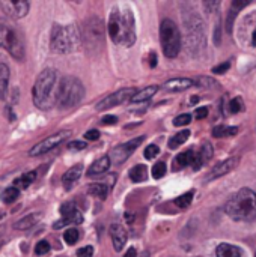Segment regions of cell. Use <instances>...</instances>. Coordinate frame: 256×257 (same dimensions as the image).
Listing matches in <instances>:
<instances>
[{
    "label": "cell",
    "mask_w": 256,
    "mask_h": 257,
    "mask_svg": "<svg viewBox=\"0 0 256 257\" xmlns=\"http://www.w3.org/2000/svg\"><path fill=\"white\" fill-rule=\"evenodd\" d=\"M109 35L112 41L122 47H131L136 42V23L130 9L115 8L109 17Z\"/></svg>",
    "instance_id": "1"
},
{
    "label": "cell",
    "mask_w": 256,
    "mask_h": 257,
    "mask_svg": "<svg viewBox=\"0 0 256 257\" xmlns=\"http://www.w3.org/2000/svg\"><path fill=\"white\" fill-rule=\"evenodd\" d=\"M56 80H57V74L51 68L44 69L38 75L32 90L33 102L38 108L50 110L56 104V90H57Z\"/></svg>",
    "instance_id": "2"
},
{
    "label": "cell",
    "mask_w": 256,
    "mask_h": 257,
    "mask_svg": "<svg viewBox=\"0 0 256 257\" xmlns=\"http://www.w3.org/2000/svg\"><path fill=\"white\" fill-rule=\"evenodd\" d=\"M225 211L235 221H253L256 218V193L249 188H241L226 203Z\"/></svg>",
    "instance_id": "3"
},
{
    "label": "cell",
    "mask_w": 256,
    "mask_h": 257,
    "mask_svg": "<svg viewBox=\"0 0 256 257\" xmlns=\"http://www.w3.org/2000/svg\"><path fill=\"white\" fill-rule=\"evenodd\" d=\"M80 41H81V33L74 24H68V26L54 24L51 29L50 47L56 53L60 54L72 53L78 48Z\"/></svg>",
    "instance_id": "4"
},
{
    "label": "cell",
    "mask_w": 256,
    "mask_h": 257,
    "mask_svg": "<svg viewBox=\"0 0 256 257\" xmlns=\"http://www.w3.org/2000/svg\"><path fill=\"white\" fill-rule=\"evenodd\" d=\"M0 47L17 60H24L26 57V44L21 32L5 18H0Z\"/></svg>",
    "instance_id": "5"
},
{
    "label": "cell",
    "mask_w": 256,
    "mask_h": 257,
    "mask_svg": "<svg viewBox=\"0 0 256 257\" xmlns=\"http://www.w3.org/2000/svg\"><path fill=\"white\" fill-rule=\"evenodd\" d=\"M84 96V87L81 81L72 75H66L60 80L56 90V105L59 108H71L77 105Z\"/></svg>",
    "instance_id": "6"
},
{
    "label": "cell",
    "mask_w": 256,
    "mask_h": 257,
    "mask_svg": "<svg viewBox=\"0 0 256 257\" xmlns=\"http://www.w3.org/2000/svg\"><path fill=\"white\" fill-rule=\"evenodd\" d=\"M160 41H161L163 53L166 57L174 59L180 54V51H181V32H180L178 26L169 18L163 20L160 24Z\"/></svg>",
    "instance_id": "7"
},
{
    "label": "cell",
    "mask_w": 256,
    "mask_h": 257,
    "mask_svg": "<svg viewBox=\"0 0 256 257\" xmlns=\"http://www.w3.org/2000/svg\"><path fill=\"white\" fill-rule=\"evenodd\" d=\"M186 23V32H187V48L192 53H199L205 47V32H204V23L198 14L184 15Z\"/></svg>",
    "instance_id": "8"
},
{
    "label": "cell",
    "mask_w": 256,
    "mask_h": 257,
    "mask_svg": "<svg viewBox=\"0 0 256 257\" xmlns=\"http://www.w3.org/2000/svg\"><path fill=\"white\" fill-rule=\"evenodd\" d=\"M81 39L84 41V45L89 48H98L103 44L104 29H103V23L100 18L92 17V18L84 21Z\"/></svg>",
    "instance_id": "9"
},
{
    "label": "cell",
    "mask_w": 256,
    "mask_h": 257,
    "mask_svg": "<svg viewBox=\"0 0 256 257\" xmlns=\"http://www.w3.org/2000/svg\"><path fill=\"white\" fill-rule=\"evenodd\" d=\"M71 136V131L68 130H63V131H59L50 137H47L45 140L39 142L38 145H35L30 151H29V155L30 157H39V155H44L47 152H50L51 149H54L56 146H59L60 143H63L68 137Z\"/></svg>",
    "instance_id": "10"
},
{
    "label": "cell",
    "mask_w": 256,
    "mask_h": 257,
    "mask_svg": "<svg viewBox=\"0 0 256 257\" xmlns=\"http://www.w3.org/2000/svg\"><path fill=\"white\" fill-rule=\"evenodd\" d=\"M143 140H145L143 137H136V139H133V140H130V142H127V143H124V145H119V146L113 148V149L110 151V155H109L110 161H112L113 164H116V166L125 163V161L130 158V155L139 148V145L143 143Z\"/></svg>",
    "instance_id": "11"
},
{
    "label": "cell",
    "mask_w": 256,
    "mask_h": 257,
    "mask_svg": "<svg viewBox=\"0 0 256 257\" xmlns=\"http://www.w3.org/2000/svg\"><path fill=\"white\" fill-rule=\"evenodd\" d=\"M136 93H137V92H136L133 87L121 89V90H118V92H115V93L106 96L103 101H100V102L97 104V110H98V111H103V110H107V108H113V107H116V105L125 102L127 99L131 101V98H133Z\"/></svg>",
    "instance_id": "12"
},
{
    "label": "cell",
    "mask_w": 256,
    "mask_h": 257,
    "mask_svg": "<svg viewBox=\"0 0 256 257\" xmlns=\"http://www.w3.org/2000/svg\"><path fill=\"white\" fill-rule=\"evenodd\" d=\"M190 166L193 170H199L202 166H204V161L199 155V152H195V151H186L180 155L175 157L174 160V170H181L184 167Z\"/></svg>",
    "instance_id": "13"
},
{
    "label": "cell",
    "mask_w": 256,
    "mask_h": 257,
    "mask_svg": "<svg viewBox=\"0 0 256 257\" xmlns=\"http://www.w3.org/2000/svg\"><path fill=\"white\" fill-rule=\"evenodd\" d=\"M0 8L8 17L18 20V18H23L27 15L30 5H29V2H9L8 0V2H0Z\"/></svg>",
    "instance_id": "14"
},
{
    "label": "cell",
    "mask_w": 256,
    "mask_h": 257,
    "mask_svg": "<svg viewBox=\"0 0 256 257\" xmlns=\"http://www.w3.org/2000/svg\"><path fill=\"white\" fill-rule=\"evenodd\" d=\"M238 164V157H232L220 164H217L214 169H211V172L207 175V179L208 181H213V179H217V178H222L225 176L226 173H229L231 170H234Z\"/></svg>",
    "instance_id": "15"
},
{
    "label": "cell",
    "mask_w": 256,
    "mask_h": 257,
    "mask_svg": "<svg viewBox=\"0 0 256 257\" xmlns=\"http://www.w3.org/2000/svg\"><path fill=\"white\" fill-rule=\"evenodd\" d=\"M110 238H112V242H113V247L116 251H122V248L125 247L127 244V230L119 226V224H113L110 226Z\"/></svg>",
    "instance_id": "16"
},
{
    "label": "cell",
    "mask_w": 256,
    "mask_h": 257,
    "mask_svg": "<svg viewBox=\"0 0 256 257\" xmlns=\"http://www.w3.org/2000/svg\"><path fill=\"white\" fill-rule=\"evenodd\" d=\"M195 84V80L190 78H172L163 84V87L169 92H183L190 89Z\"/></svg>",
    "instance_id": "17"
},
{
    "label": "cell",
    "mask_w": 256,
    "mask_h": 257,
    "mask_svg": "<svg viewBox=\"0 0 256 257\" xmlns=\"http://www.w3.org/2000/svg\"><path fill=\"white\" fill-rule=\"evenodd\" d=\"M81 173H83V166H81V164H77V166L71 167V169L62 176V184H63V187H65L66 190H69V188L80 179Z\"/></svg>",
    "instance_id": "18"
},
{
    "label": "cell",
    "mask_w": 256,
    "mask_h": 257,
    "mask_svg": "<svg viewBox=\"0 0 256 257\" xmlns=\"http://www.w3.org/2000/svg\"><path fill=\"white\" fill-rule=\"evenodd\" d=\"M110 158L109 157H101L100 160H97L88 170V176H100L103 173H106L110 169Z\"/></svg>",
    "instance_id": "19"
},
{
    "label": "cell",
    "mask_w": 256,
    "mask_h": 257,
    "mask_svg": "<svg viewBox=\"0 0 256 257\" xmlns=\"http://www.w3.org/2000/svg\"><path fill=\"white\" fill-rule=\"evenodd\" d=\"M41 218V214L39 212H35V214H29L23 218H20L18 221L14 223V229L15 230H27V229H32Z\"/></svg>",
    "instance_id": "20"
},
{
    "label": "cell",
    "mask_w": 256,
    "mask_h": 257,
    "mask_svg": "<svg viewBox=\"0 0 256 257\" xmlns=\"http://www.w3.org/2000/svg\"><path fill=\"white\" fill-rule=\"evenodd\" d=\"M81 223H83V215H81L80 211H77V212H74V214H71L68 217H62V220L56 221L53 224V227L54 229H62V227H65L68 224H81Z\"/></svg>",
    "instance_id": "21"
},
{
    "label": "cell",
    "mask_w": 256,
    "mask_h": 257,
    "mask_svg": "<svg viewBox=\"0 0 256 257\" xmlns=\"http://www.w3.org/2000/svg\"><path fill=\"white\" fill-rule=\"evenodd\" d=\"M217 257H243L241 250L231 244H220L216 250Z\"/></svg>",
    "instance_id": "22"
},
{
    "label": "cell",
    "mask_w": 256,
    "mask_h": 257,
    "mask_svg": "<svg viewBox=\"0 0 256 257\" xmlns=\"http://www.w3.org/2000/svg\"><path fill=\"white\" fill-rule=\"evenodd\" d=\"M157 90H158V87H157V86H148V87H145V89L139 90V92L131 98V102H134V104L145 102V101L151 99V98L157 93Z\"/></svg>",
    "instance_id": "23"
},
{
    "label": "cell",
    "mask_w": 256,
    "mask_h": 257,
    "mask_svg": "<svg viewBox=\"0 0 256 257\" xmlns=\"http://www.w3.org/2000/svg\"><path fill=\"white\" fill-rule=\"evenodd\" d=\"M130 178H131L133 182H137V184L146 181V179H148V169H146V166L139 164V166L133 167V169L130 170Z\"/></svg>",
    "instance_id": "24"
},
{
    "label": "cell",
    "mask_w": 256,
    "mask_h": 257,
    "mask_svg": "<svg viewBox=\"0 0 256 257\" xmlns=\"http://www.w3.org/2000/svg\"><path fill=\"white\" fill-rule=\"evenodd\" d=\"M9 84V68L5 63H0V99L5 98Z\"/></svg>",
    "instance_id": "25"
},
{
    "label": "cell",
    "mask_w": 256,
    "mask_h": 257,
    "mask_svg": "<svg viewBox=\"0 0 256 257\" xmlns=\"http://www.w3.org/2000/svg\"><path fill=\"white\" fill-rule=\"evenodd\" d=\"M237 133H238L237 126H226V125H219V126H214V130H213V136L216 139L231 137V136H235Z\"/></svg>",
    "instance_id": "26"
},
{
    "label": "cell",
    "mask_w": 256,
    "mask_h": 257,
    "mask_svg": "<svg viewBox=\"0 0 256 257\" xmlns=\"http://www.w3.org/2000/svg\"><path fill=\"white\" fill-rule=\"evenodd\" d=\"M190 137V131L189 130H184V131H181V133H177L170 140H169V149H178L183 143H186L187 142V139Z\"/></svg>",
    "instance_id": "27"
},
{
    "label": "cell",
    "mask_w": 256,
    "mask_h": 257,
    "mask_svg": "<svg viewBox=\"0 0 256 257\" xmlns=\"http://www.w3.org/2000/svg\"><path fill=\"white\" fill-rule=\"evenodd\" d=\"M35 179H36V172H27L23 176H20L18 179H15L14 184H15V188L23 190V188H27L30 184H33Z\"/></svg>",
    "instance_id": "28"
},
{
    "label": "cell",
    "mask_w": 256,
    "mask_h": 257,
    "mask_svg": "<svg viewBox=\"0 0 256 257\" xmlns=\"http://www.w3.org/2000/svg\"><path fill=\"white\" fill-rule=\"evenodd\" d=\"M88 191H89V194L104 200L107 197V194H109V187L104 185V184H92V185H89Z\"/></svg>",
    "instance_id": "29"
},
{
    "label": "cell",
    "mask_w": 256,
    "mask_h": 257,
    "mask_svg": "<svg viewBox=\"0 0 256 257\" xmlns=\"http://www.w3.org/2000/svg\"><path fill=\"white\" fill-rule=\"evenodd\" d=\"M18 197H20V190L15 188V187L6 188V190L0 194V200H2L3 203H8V205L14 203Z\"/></svg>",
    "instance_id": "30"
},
{
    "label": "cell",
    "mask_w": 256,
    "mask_h": 257,
    "mask_svg": "<svg viewBox=\"0 0 256 257\" xmlns=\"http://www.w3.org/2000/svg\"><path fill=\"white\" fill-rule=\"evenodd\" d=\"M193 197H195V191H189V193H186V194H183V196L177 197L174 203H175L178 208H183V209H186V208H189V206L192 205V202H193Z\"/></svg>",
    "instance_id": "31"
},
{
    "label": "cell",
    "mask_w": 256,
    "mask_h": 257,
    "mask_svg": "<svg viewBox=\"0 0 256 257\" xmlns=\"http://www.w3.org/2000/svg\"><path fill=\"white\" fill-rule=\"evenodd\" d=\"M228 110H229L231 114H237V113L243 111V110H244V102H243V99H241L240 96H235L234 99H231Z\"/></svg>",
    "instance_id": "32"
},
{
    "label": "cell",
    "mask_w": 256,
    "mask_h": 257,
    "mask_svg": "<svg viewBox=\"0 0 256 257\" xmlns=\"http://www.w3.org/2000/svg\"><path fill=\"white\" fill-rule=\"evenodd\" d=\"M198 152H199V155H201V158H202V161H204V164H205V163H208V161L211 160V157H213V146H211L210 143H204Z\"/></svg>",
    "instance_id": "33"
},
{
    "label": "cell",
    "mask_w": 256,
    "mask_h": 257,
    "mask_svg": "<svg viewBox=\"0 0 256 257\" xmlns=\"http://www.w3.org/2000/svg\"><path fill=\"white\" fill-rule=\"evenodd\" d=\"M78 236H80V233H78L77 229H68V230L63 233V239H65V242H66L68 245H74V244L78 241Z\"/></svg>",
    "instance_id": "34"
},
{
    "label": "cell",
    "mask_w": 256,
    "mask_h": 257,
    "mask_svg": "<svg viewBox=\"0 0 256 257\" xmlns=\"http://www.w3.org/2000/svg\"><path fill=\"white\" fill-rule=\"evenodd\" d=\"M195 84H198V86H201V87L213 89V87H216L217 83H216L213 78H210V77H198V78L195 80Z\"/></svg>",
    "instance_id": "35"
},
{
    "label": "cell",
    "mask_w": 256,
    "mask_h": 257,
    "mask_svg": "<svg viewBox=\"0 0 256 257\" xmlns=\"http://www.w3.org/2000/svg\"><path fill=\"white\" fill-rule=\"evenodd\" d=\"M166 175V164L163 161L157 163L154 167H152V178L154 179H160Z\"/></svg>",
    "instance_id": "36"
},
{
    "label": "cell",
    "mask_w": 256,
    "mask_h": 257,
    "mask_svg": "<svg viewBox=\"0 0 256 257\" xmlns=\"http://www.w3.org/2000/svg\"><path fill=\"white\" fill-rule=\"evenodd\" d=\"M50 251V244L47 241H39L35 247V254L36 256H44Z\"/></svg>",
    "instance_id": "37"
},
{
    "label": "cell",
    "mask_w": 256,
    "mask_h": 257,
    "mask_svg": "<svg viewBox=\"0 0 256 257\" xmlns=\"http://www.w3.org/2000/svg\"><path fill=\"white\" fill-rule=\"evenodd\" d=\"M192 122V116L184 113V114H180L174 119V125L175 126H183V125H189Z\"/></svg>",
    "instance_id": "38"
},
{
    "label": "cell",
    "mask_w": 256,
    "mask_h": 257,
    "mask_svg": "<svg viewBox=\"0 0 256 257\" xmlns=\"http://www.w3.org/2000/svg\"><path fill=\"white\" fill-rule=\"evenodd\" d=\"M78 209L75 208V205L74 203H63L62 206H60V214H62V217H68V215H71V214H74V212H77Z\"/></svg>",
    "instance_id": "39"
},
{
    "label": "cell",
    "mask_w": 256,
    "mask_h": 257,
    "mask_svg": "<svg viewBox=\"0 0 256 257\" xmlns=\"http://www.w3.org/2000/svg\"><path fill=\"white\" fill-rule=\"evenodd\" d=\"M158 152H160V149H158V146H157V145H149V146L145 149V158L152 160L154 157H157V155H158Z\"/></svg>",
    "instance_id": "40"
},
{
    "label": "cell",
    "mask_w": 256,
    "mask_h": 257,
    "mask_svg": "<svg viewBox=\"0 0 256 257\" xmlns=\"http://www.w3.org/2000/svg\"><path fill=\"white\" fill-rule=\"evenodd\" d=\"M229 68H231V60H226V62H223V63L214 66V68H213V72H214V74H225Z\"/></svg>",
    "instance_id": "41"
},
{
    "label": "cell",
    "mask_w": 256,
    "mask_h": 257,
    "mask_svg": "<svg viewBox=\"0 0 256 257\" xmlns=\"http://www.w3.org/2000/svg\"><path fill=\"white\" fill-rule=\"evenodd\" d=\"M92 254H94V248L91 245L83 247L77 251V257H92Z\"/></svg>",
    "instance_id": "42"
},
{
    "label": "cell",
    "mask_w": 256,
    "mask_h": 257,
    "mask_svg": "<svg viewBox=\"0 0 256 257\" xmlns=\"http://www.w3.org/2000/svg\"><path fill=\"white\" fill-rule=\"evenodd\" d=\"M88 145L86 143H83V142H71L69 145H68V149H71V151H81V149H84Z\"/></svg>",
    "instance_id": "43"
},
{
    "label": "cell",
    "mask_w": 256,
    "mask_h": 257,
    "mask_svg": "<svg viewBox=\"0 0 256 257\" xmlns=\"http://www.w3.org/2000/svg\"><path fill=\"white\" fill-rule=\"evenodd\" d=\"M84 139L86 140H98L100 139V131H97V130H91V131H88V133H84Z\"/></svg>",
    "instance_id": "44"
},
{
    "label": "cell",
    "mask_w": 256,
    "mask_h": 257,
    "mask_svg": "<svg viewBox=\"0 0 256 257\" xmlns=\"http://www.w3.org/2000/svg\"><path fill=\"white\" fill-rule=\"evenodd\" d=\"M207 114H208V108L207 107H199L195 111V117L196 119H204V117H207Z\"/></svg>",
    "instance_id": "45"
},
{
    "label": "cell",
    "mask_w": 256,
    "mask_h": 257,
    "mask_svg": "<svg viewBox=\"0 0 256 257\" xmlns=\"http://www.w3.org/2000/svg\"><path fill=\"white\" fill-rule=\"evenodd\" d=\"M101 123L103 125H115V123H118V117L116 116H104L101 119Z\"/></svg>",
    "instance_id": "46"
},
{
    "label": "cell",
    "mask_w": 256,
    "mask_h": 257,
    "mask_svg": "<svg viewBox=\"0 0 256 257\" xmlns=\"http://www.w3.org/2000/svg\"><path fill=\"white\" fill-rule=\"evenodd\" d=\"M250 2H232V8L237 11V9H240V8H244V6H247Z\"/></svg>",
    "instance_id": "47"
},
{
    "label": "cell",
    "mask_w": 256,
    "mask_h": 257,
    "mask_svg": "<svg viewBox=\"0 0 256 257\" xmlns=\"http://www.w3.org/2000/svg\"><path fill=\"white\" fill-rule=\"evenodd\" d=\"M149 65H151V68H155V65H157V56H155V53H151V56H149Z\"/></svg>",
    "instance_id": "48"
},
{
    "label": "cell",
    "mask_w": 256,
    "mask_h": 257,
    "mask_svg": "<svg viewBox=\"0 0 256 257\" xmlns=\"http://www.w3.org/2000/svg\"><path fill=\"white\" fill-rule=\"evenodd\" d=\"M124 257H137V251H136V248H130V250L124 254Z\"/></svg>",
    "instance_id": "49"
},
{
    "label": "cell",
    "mask_w": 256,
    "mask_h": 257,
    "mask_svg": "<svg viewBox=\"0 0 256 257\" xmlns=\"http://www.w3.org/2000/svg\"><path fill=\"white\" fill-rule=\"evenodd\" d=\"M252 44L256 47V27L255 30H253V38H252Z\"/></svg>",
    "instance_id": "50"
},
{
    "label": "cell",
    "mask_w": 256,
    "mask_h": 257,
    "mask_svg": "<svg viewBox=\"0 0 256 257\" xmlns=\"http://www.w3.org/2000/svg\"><path fill=\"white\" fill-rule=\"evenodd\" d=\"M143 257H148V253H145V254H143Z\"/></svg>",
    "instance_id": "51"
},
{
    "label": "cell",
    "mask_w": 256,
    "mask_h": 257,
    "mask_svg": "<svg viewBox=\"0 0 256 257\" xmlns=\"http://www.w3.org/2000/svg\"><path fill=\"white\" fill-rule=\"evenodd\" d=\"M255 257H256V253H255Z\"/></svg>",
    "instance_id": "52"
}]
</instances>
